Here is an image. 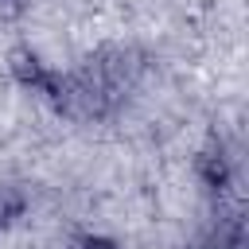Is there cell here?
I'll return each mask as SVG.
<instances>
[{
	"instance_id": "obj_1",
	"label": "cell",
	"mask_w": 249,
	"mask_h": 249,
	"mask_svg": "<svg viewBox=\"0 0 249 249\" xmlns=\"http://www.w3.org/2000/svg\"><path fill=\"white\" fill-rule=\"evenodd\" d=\"M198 179H202V187L210 191V195H226L230 191V183H233V163H230V156L222 152V144L218 148H206L202 156H198Z\"/></svg>"
},
{
	"instance_id": "obj_2",
	"label": "cell",
	"mask_w": 249,
	"mask_h": 249,
	"mask_svg": "<svg viewBox=\"0 0 249 249\" xmlns=\"http://www.w3.org/2000/svg\"><path fill=\"white\" fill-rule=\"evenodd\" d=\"M23 210H27V195L19 187H0V230L23 218Z\"/></svg>"
},
{
	"instance_id": "obj_3",
	"label": "cell",
	"mask_w": 249,
	"mask_h": 249,
	"mask_svg": "<svg viewBox=\"0 0 249 249\" xmlns=\"http://www.w3.org/2000/svg\"><path fill=\"white\" fill-rule=\"evenodd\" d=\"M70 249H117L113 241H105V237H78Z\"/></svg>"
},
{
	"instance_id": "obj_4",
	"label": "cell",
	"mask_w": 249,
	"mask_h": 249,
	"mask_svg": "<svg viewBox=\"0 0 249 249\" xmlns=\"http://www.w3.org/2000/svg\"><path fill=\"white\" fill-rule=\"evenodd\" d=\"M27 8V0H0V19H12Z\"/></svg>"
}]
</instances>
